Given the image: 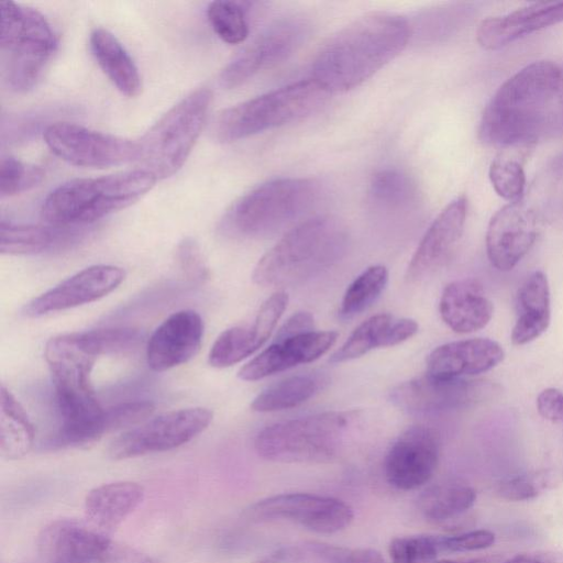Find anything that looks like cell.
<instances>
[{"instance_id": "obj_1", "label": "cell", "mask_w": 563, "mask_h": 563, "mask_svg": "<svg viewBox=\"0 0 563 563\" xmlns=\"http://www.w3.org/2000/svg\"><path fill=\"white\" fill-rule=\"evenodd\" d=\"M563 71L550 60L533 62L508 78L492 97L479 123L483 142L528 145L562 121Z\"/></svg>"}, {"instance_id": "obj_2", "label": "cell", "mask_w": 563, "mask_h": 563, "mask_svg": "<svg viewBox=\"0 0 563 563\" xmlns=\"http://www.w3.org/2000/svg\"><path fill=\"white\" fill-rule=\"evenodd\" d=\"M409 37L410 25L404 16L366 13L324 43L313 60V79L330 93L351 90L398 56Z\"/></svg>"}, {"instance_id": "obj_3", "label": "cell", "mask_w": 563, "mask_h": 563, "mask_svg": "<svg viewBox=\"0 0 563 563\" xmlns=\"http://www.w3.org/2000/svg\"><path fill=\"white\" fill-rule=\"evenodd\" d=\"M62 418L58 435L66 443L85 445L103 433V412L90 380L99 357L85 332L51 338L44 347Z\"/></svg>"}, {"instance_id": "obj_4", "label": "cell", "mask_w": 563, "mask_h": 563, "mask_svg": "<svg viewBox=\"0 0 563 563\" xmlns=\"http://www.w3.org/2000/svg\"><path fill=\"white\" fill-rule=\"evenodd\" d=\"M347 242L343 225L316 217L289 230L255 265L252 279L264 287L299 284L336 262Z\"/></svg>"}, {"instance_id": "obj_5", "label": "cell", "mask_w": 563, "mask_h": 563, "mask_svg": "<svg viewBox=\"0 0 563 563\" xmlns=\"http://www.w3.org/2000/svg\"><path fill=\"white\" fill-rule=\"evenodd\" d=\"M156 180L142 168L73 179L47 195L41 217L57 228L88 224L131 206L151 190Z\"/></svg>"}, {"instance_id": "obj_6", "label": "cell", "mask_w": 563, "mask_h": 563, "mask_svg": "<svg viewBox=\"0 0 563 563\" xmlns=\"http://www.w3.org/2000/svg\"><path fill=\"white\" fill-rule=\"evenodd\" d=\"M358 411H324L263 428L254 440L258 456L275 463H324L332 460L353 427Z\"/></svg>"}, {"instance_id": "obj_7", "label": "cell", "mask_w": 563, "mask_h": 563, "mask_svg": "<svg viewBox=\"0 0 563 563\" xmlns=\"http://www.w3.org/2000/svg\"><path fill=\"white\" fill-rule=\"evenodd\" d=\"M317 186L307 178L268 180L239 198L221 220L233 238L271 236L305 213L317 198Z\"/></svg>"}, {"instance_id": "obj_8", "label": "cell", "mask_w": 563, "mask_h": 563, "mask_svg": "<svg viewBox=\"0 0 563 563\" xmlns=\"http://www.w3.org/2000/svg\"><path fill=\"white\" fill-rule=\"evenodd\" d=\"M329 96L314 79L287 85L222 110L214 119L213 136L231 143L297 121L318 111Z\"/></svg>"}, {"instance_id": "obj_9", "label": "cell", "mask_w": 563, "mask_h": 563, "mask_svg": "<svg viewBox=\"0 0 563 563\" xmlns=\"http://www.w3.org/2000/svg\"><path fill=\"white\" fill-rule=\"evenodd\" d=\"M212 91L192 90L164 113L139 140L136 162L156 179L176 174L191 153L208 118Z\"/></svg>"}, {"instance_id": "obj_10", "label": "cell", "mask_w": 563, "mask_h": 563, "mask_svg": "<svg viewBox=\"0 0 563 563\" xmlns=\"http://www.w3.org/2000/svg\"><path fill=\"white\" fill-rule=\"evenodd\" d=\"M0 46L4 55V77L16 92L36 86L56 48L47 19L36 9L13 1L1 3Z\"/></svg>"}, {"instance_id": "obj_11", "label": "cell", "mask_w": 563, "mask_h": 563, "mask_svg": "<svg viewBox=\"0 0 563 563\" xmlns=\"http://www.w3.org/2000/svg\"><path fill=\"white\" fill-rule=\"evenodd\" d=\"M212 418L203 407L164 412L122 432L110 443L108 454L118 461L177 449L202 433Z\"/></svg>"}, {"instance_id": "obj_12", "label": "cell", "mask_w": 563, "mask_h": 563, "mask_svg": "<svg viewBox=\"0 0 563 563\" xmlns=\"http://www.w3.org/2000/svg\"><path fill=\"white\" fill-rule=\"evenodd\" d=\"M253 523L286 520L310 531L331 534L347 528L353 508L342 499L310 493H283L257 500L244 509Z\"/></svg>"}, {"instance_id": "obj_13", "label": "cell", "mask_w": 563, "mask_h": 563, "mask_svg": "<svg viewBox=\"0 0 563 563\" xmlns=\"http://www.w3.org/2000/svg\"><path fill=\"white\" fill-rule=\"evenodd\" d=\"M43 139L60 159L78 167L107 168L136 162L137 143L71 122L46 126Z\"/></svg>"}, {"instance_id": "obj_14", "label": "cell", "mask_w": 563, "mask_h": 563, "mask_svg": "<svg viewBox=\"0 0 563 563\" xmlns=\"http://www.w3.org/2000/svg\"><path fill=\"white\" fill-rule=\"evenodd\" d=\"M309 32L308 22L299 16L273 22L222 69L221 86L227 89L239 87L258 73L283 63L300 48Z\"/></svg>"}, {"instance_id": "obj_15", "label": "cell", "mask_w": 563, "mask_h": 563, "mask_svg": "<svg viewBox=\"0 0 563 563\" xmlns=\"http://www.w3.org/2000/svg\"><path fill=\"white\" fill-rule=\"evenodd\" d=\"M440 456L434 430L424 426L407 428L390 445L384 460L387 483L399 490H415L433 476Z\"/></svg>"}, {"instance_id": "obj_16", "label": "cell", "mask_w": 563, "mask_h": 563, "mask_svg": "<svg viewBox=\"0 0 563 563\" xmlns=\"http://www.w3.org/2000/svg\"><path fill=\"white\" fill-rule=\"evenodd\" d=\"M125 272L115 265L86 267L29 301L23 313L40 318L96 301L112 292L124 280Z\"/></svg>"}, {"instance_id": "obj_17", "label": "cell", "mask_w": 563, "mask_h": 563, "mask_svg": "<svg viewBox=\"0 0 563 563\" xmlns=\"http://www.w3.org/2000/svg\"><path fill=\"white\" fill-rule=\"evenodd\" d=\"M538 235L534 213L520 202L501 207L486 232V253L498 271H511L530 251Z\"/></svg>"}, {"instance_id": "obj_18", "label": "cell", "mask_w": 563, "mask_h": 563, "mask_svg": "<svg viewBox=\"0 0 563 563\" xmlns=\"http://www.w3.org/2000/svg\"><path fill=\"white\" fill-rule=\"evenodd\" d=\"M112 542L108 533L87 521L60 518L43 527L36 545L48 563H92L109 550Z\"/></svg>"}, {"instance_id": "obj_19", "label": "cell", "mask_w": 563, "mask_h": 563, "mask_svg": "<svg viewBox=\"0 0 563 563\" xmlns=\"http://www.w3.org/2000/svg\"><path fill=\"white\" fill-rule=\"evenodd\" d=\"M287 303L288 295L284 290H278L262 303L251 324L224 330L209 351V364L224 368L255 353L271 338Z\"/></svg>"}, {"instance_id": "obj_20", "label": "cell", "mask_w": 563, "mask_h": 563, "mask_svg": "<svg viewBox=\"0 0 563 563\" xmlns=\"http://www.w3.org/2000/svg\"><path fill=\"white\" fill-rule=\"evenodd\" d=\"M336 339L335 331L316 330L287 338H275L271 345L240 368L238 376L245 382H255L313 362L325 354Z\"/></svg>"}, {"instance_id": "obj_21", "label": "cell", "mask_w": 563, "mask_h": 563, "mask_svg": "<svg viewBox=\"0 0 563 563\" xmlns=\"http://www.w3.org/2000/svg\"><path fill=\"white\" fill-rule=\"evenodd\" d=\"M203 321L194 310L172 313L152 333L146 345V361L154 372H165L189 362L200 350Z\"/></svg>"}, {"instance_id": "obj_22", "label": "cell", "mask_w": 563, "mask_h": 563, "mask_svg": "<svg viewBox=\"0 0 563 563\" xmlns=\"http://www.w3.org/2000/svg\"><path fill=\"white\" fill-rule=\"evenodd\" d=\"M467 200H452L433 220L417 246L406 271V279L419 282L440 267L455 250L463 234Z\"/></svg>"}, {"instance_id": "obj_23", "label": "cell", "mask_w": 563, "mask_h": 563, "mask_svg": "<svg viewBox=\"0 0 563 563\" xmlns=\"http://www.w3.org/2000/svg\"><path fill=\"white\" fill-rule=\"evenodd\" d=\"M505 356L499 343L490 339H467L444 343L427 357V373L443 379H457L485 373Z\"/></svg>"}, {"instance_id": "obj_24", "label": "cell", "mask_w": 563, "mask_h": 563, "mask_svg": "<svg viewBox=\"0 0 563 563\" xmlns=\"http://www.w3.org/2000/svg\"><path fill=\"white\" fill-rule=\"evenodd\" d=\"M561 22L563 1L533 2L507 14L483 20L476 38L482 47L493 51Z\"/></svg>"}, {"instance_id": "obj_25", "label": "cell", "mask_w": 563, "mask_h": 563, "mask_svg": "<svg viewBox=\"0 0 563 563\" xmlns=\"http://www.w3.org/2000/svg\"><path fill=\"white\" fill-rule=\"evenodd\" d=\"M470 382L462 378L443 379L428 373L397 385L390 400L401 410L428 413L459 407L473 395Z\"/></svg>"}, {"instance_id": "obj_26", "label": "cell", "mask_w": 563, "mask_h": 563, "mask_svg": "<svg viewBox=\"0 0 563 563\" xmlns=\"http://www.w3.org/2000/svg\"><path fill=\"white\" fill-rule=\"evenodd\" d=\"M493 310L483 285L474 278L449 283L439 301L441 319L452 331L461 334L485 328L493 317Z\"/></svg>"}, {"instance_id": "obj_27", "label": "cell", "mask_w": 563, "mask_h": 563, "mask_svg": "<svg viewBox=\"0 0 563 563\" xmlns=\"http://www.w3.org/2000/svg\"><path fill=\"white\" fill-rule=\"evenodd\" d=\"M419 325L410 318L378 313L362 322L330 357L331 363L358 358L377 347H389L410 339Z\"/></svg>"}, {"instance_id": "obj_28", "label": "cell", "mask_w": 563, "mask_h": 563, "mask_svg": "<svg viewBox=\"0 0 563 563\" xmlns=\"http://www.w3.org/2000/svg\"><path fill=\"white\" fill-rule=\"evenodd\" d=\"M144 487L135 482L102 484L88 492L84 503L86 521L109 533L118 528L143 501Z\"/></svg>"}, {"instance_id": "obj_29", "label": "cell", "mask_w": 563, "mask_h": 563, "mask_svg": "<svg viewBox=\"0 0 563 563\" xmlns=\"http://www.w3.org/2000/svg\"><path fill=\"white\" fill-rule=\"evenodd\" d=\"M551 320L550 287L545 274L531 273L517 294V320L511 331V342L525 345L539 338Z\"/></svg>"}, {"instance_id": "obj_30", "label": "cell", "mask_w": 563, "mask_h": 563, "mask_svg": "<svg viewBox=\"0 0 563 563\" xmlns=\"http://www.w3.org/2000/svg\"><path fill=\"white\" fill-rule=\"evenodd\" d=\"M91 53L98 65L113 84L126 97H136L142 89L139 69L114 34L103 27H96L89 36Z\"/></svg>"}, {"instance_id": "obj_31", "label": "cell", "mask_w": 563, "mask_h": 563, "mask_svg": "<svg viewBox=\"0 0 563 563\" xmlns=\"http://www.w3.org/2000/svg\"><path fill=\"white\" fill-rule=\"evenodd\" d=\"M476 500L475 489L460 479H448L423 489L417 499L422 517L432 522H448L468 511Z\"/></svg>"}, {"instance_id": "obj_32", "label": "cell", "mask_w": 563, "mask_h": 563, "mask_svg": "<svg viewBox=\"0 0 563 563\" xmlns=\"http://www.w3.org/2000/svg\"><path fill=\"white\" fill-rule=\"evenodd\" d=\"M0 454L7 460H19L32 450L35 431L21 404L1 385L0 391Z\"/></svg>"}, {"instance_id": "obj_33", "label": "cell", "mask_w": 563, "mask_h": 563, "mask_svg": "<svg viewBox=\"0 0 563 563\" xmlns=\"http://www.w3.org/2000/svg\"><path fill=\"white\" fill-rule=\"evenodd\" d=\"M325 380L317 374H298L284 378L260 393L251 408L257 412H274L295 408L313 397Z\"/></svg>"}, {"instance_id": "obj_34", "label": "cell", "mask_w": 563, "mask_h": 563, "mask_svg": "<svg viewBox=\"0 0 563 563\" xmlns=\"http://www.w3.org/2000/svg\"><path fill=\"white\" fill-rule=\"evenodd\" d=\"M62 229L52 225L22 224L1 221L0 253L2 255H33L42 253L60 238Z\"/></svg>"}, {"instance_id": "obj_35", "label": "cell", "mask_w": 563, "mask_h": 563, "mask_svg": "<svg viewBox=\"0 0 563 563\" xmlns=\"http://www.w3.org/2000/svg\"><path fill=\"white\" fill-rule=\"evenodd\" d=\"M387 283L385 266L367 267L346 288L339 308L340 318L346 320L362 313L380 296Z\"/></svg>"}, {"instance_id": "obj_36", "label": "cell", "mask_w": 563, "mask_h": 563, "mask_svg": "<svg viewBox=\"0 0 563 563\" xmlns=\"http://www.w3.org/2000/svg\"><path fill=\"white\" fill-rule=\"evenodd\" d=\"M368 196L376 207L401 209L415 201L417 188L407 174L395 168H385L372 176Z\"/></svg>"}, {"instance_id": "obj_37", "label": "cell", "mask_w": 563, "mask_h": 563, "mask_svg": "<svg viewBox=\"0 0 563 563\" xmlns=\"http://www.w3.org/2000/svg\"><path fill=\"white\" fill-rule=\"evenodd\" d=\"M208 21L223 42L242 43L249 35V23L243 3L236 1H212L207 9Z\"/></svg>"}, {"instance_id": "obj_38", "label": "cell", "mask_w": 563, "mask_h": 563, "mask_svg": "<svg viewBox=\"0 0 563 563\" xmlns=\"http://www.w3.org/2000/svg\"><path fill=\"white\" fill-rule=\"evenodd\" d=\"M488 175L498 196L509 203L520 202L526 187V175L520 161L501 154L492 162Z\"/></svg>"}, {"instance_id": "obj_39", "label": "cell", "mask_w": 563, "mask_h": 563, "mask_svg": "<svg viewBox=\"0 0 563 563\" xmlns=\"http://www.w3.org/2000/svg\"><path fill=\"white\" fill-rule=\"evenodd\" d=\"M440 552L439 537L429 534L397 537L388 547L391 563H433Z\"/></svg>"}, {"instance_id": "obj_40", "label": "cell", "mask_w": 563, "mask_h": 563, "mask_svg": "<svg viewBox=\"0 0 563 563\" xmlns=\"http://www.w3.org/2000/svg\"><path fill=\"white\" fill-rule=\"evenodd\" d=\"M44 178V170L29 165L13 156H4L0 163V196L12 197L37 186Z\"/></svg>"}, {"instance_id": "obj_41", "label": "cell", "mask_w": 563, "mask_h": 563, "mask_svg": "<svg viewBox=\"0 0 563 563\" xmlns=\"http://www.w3.org/2000/svg\"><path fill=\"white\" fill-rule=\"evenodd\" d=\"M305 550L321 563H387L378 551L371 548H345L310 541L305 544Z\"/></svg>"}, {"instance_id": "obj_42", "label": "cell", "mask_w": 563, "mask_h": 563, "mask_svg": "<svg viewBox=\"0 0 563 563\" xmlns=\"http://www.w3.org/2000/svg\"><path fill=\"white\" fill-rule=\"evenodd\" d=\"M150 400H131L104 409L103 422L108 432L131 429L145 422L154 412Z\"/></svg>"}, {"instance_id": "obj_43", "label": "cell", "mask_w": 563, "mask_h": 563, "mask_svg": "<svg viewBox=\"0 0 563 563\" xmlns=\"http://www.w3.org/2000/svg\"><path fill=\"white\" fill-rule=\"evenodd\" d=\"M98 356L129 351L137 345L142 335L133 328H107L85 331Z\"/></svg>"}, {"instance_id": "obj_44", "label": "cell", "mask_w": 563, "mask_h": 563, "mask_svg": "<svg viewBox=\"0 0 563 563\" xmlns=\"http://www.w3.org/2000/svg\"><path fill=\"white\" fill-rule=\"evenodd\" d=\"M550 479L544 472L526 473L503 479L497 486L498 495L507 500H530L540 495Z\"/></svg>"}, {"instance_id": "obj_45", "label": "cell", "mask_w": 563, "mask_h": 563, "mask_svg": "<svg viewBox=\"0 0 563 563\" xmlns=\"http://www.w3.org/2000/svg\"><path fill=\"white\" fill-rule=\"evenodd\" d=\"M178 266L187 279L201 283L209 276L207 262L199 244L192 238L183 239L176 247Z\"/></svg>"}, {"instance_id": "obj_46", "label": "cell", "mask_w": 563, "mask_h": 563, "mask_svg": "<svg viewBox=\"0 0 563 563\" xmlns=\"http://www.w3.org/2000/svg\"><path fill=\"white\" fill-rule=\"evenodd\" d=\"M441 552H470L489 548L495 542L494 532L485 529L439 537Z\"/></svg>"}, {"instance_id": "obj_47", "label": "cell", "mask_w": 563, "mask_h": 563, "mask_svg": "<svg viewBox=\"0 0 563 563\" xmlns=\"http://www.w3.org/2000/svg\"><path fill=\"white\" fill-rule=\"evenodd\" d=\"M537 409L544 419L563 424V391L545 388L537 397Z\"/></svg>"}, {"instance_id": "obj_48", "label": "cell", "mask_w": 563, "mask_h": 563, "mask_svg": "<svg viewBox=\"0 0 563 563\" xmlns=\"http://www.w3.org/2000/svg\"><path fill=\"white\" fill-rule=\"evenodd\" d=\"M92 563H158L150 555L129 545L112 542L109 550Z\"/></svg>"}, {"instance_id": "obj_49", "label": "cell", "mask_w": 563, "mask_h": 563, "mask_svg": "<svg viewBox=\"0 0 563 563\" xmlns=\"http://www.w3.org/2000/svg\"><path fill=\"white\" fill-rule=\"evenodd\" d=\"M314 330L313 316L308 311H299L292 314L278 329L275 338H287Z\"/></svg>"}, {"instance_id": "obj_50", "label": "cell", "mask_w": 563, "mask_h": 563, "mask_svg": "<svg viewBox=\"0 0 563 563\" xmlns=\"http://www.w3.org/2000/svg\"><path fill=\"white\" fill-rule=\"evenodd\" d=\"M308 554L305 548L286 545L260 559L255 563H305Z\"/></svg>"}, {"instance_id": "obj_51", "label": "cell", "mask_w": 563, "mask_h": 563, "mask_svg": "<svg viewBox=\"0 0 563 563\" xmlns=\"http://www.w3.org/2000/svg\"><path fill=\"white\" fill-rule=\"evenodd\" d=\"M501 563H563V553L559 551H533L517 554Z\"/></svg>"}, {"instance_id": "obj_52", "label": "cell", "mask_w": 563, "mask_h": 563, "mask_svg": "<svg viewBox=\"0 0 563 563\" xmlns=\"http://www.w3.org/2000/svg\"><path fill=\"white\" fill-rule=\"evenodd\" d=\"M503 558L500 555H485L472 559H460V560H440L433 563H501Z\"/></svg>"}, {"instance_id": "obj_53", "label": "cell", "mask_w": 563, "mask_h": 563, "mask_svg": "<svg viewBox=\"0 0 563 563\" xmlns=\"http://www.w3.org/2000/svg\"><path fill=\"white\" fill-rule=\"evenodd\" d=\"M561 106H562V121H563V80H562V91H561ZM556 167L563 172V156L559 158L556 163Z\"/></svg>"}]
</instances>
